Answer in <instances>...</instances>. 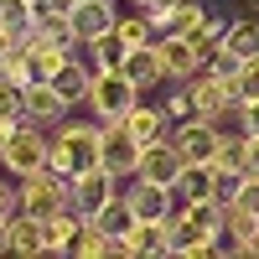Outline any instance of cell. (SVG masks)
I'll list each match as a JSON object with an SVG mask.
<instances>
[{"label":"cell","instance_id":"1","mask_svg":"<svg viewBox=\"0 0 259 259\" xmlns=\"http://www.w3.org/2000/svg\"><path fill=\"white\" fill-rule=\"evenodd\" d=\"M99 145H104V124H83V119H62L52 130V150H47V166L57 177H78V171H94L99 166Z\"/></svg>","mask_w":259,"mask_h":259},{"label":"cell","instance_id":"2","mask_svg":"<svg viewBox=\"0 0 259 259\" xmlns=\"http://www.w3.org/2000/svg\"><path fill=\"white\" fill-rule=\"evenodd\" d=\"M140 104V83L124 68H94V89H89V109L99 114V124H119L130 109Z\"/></svg>","mask_w":259,"mask_h":259},{"label":"cell","instance_id":"3","mask_svg":"<svg viewBox=\"0 0 259 259\" xmlns=\"http://www.w3.org/2000/svg\"><path fill=\"white\" fill-rule=\"evenodd\" d=\"M47 150H52V130H41L31 119L16 124V135L6 140V150H0V166L11 171V177H31V171L47 166Z\"/></svg>","mask_w":259,"mask_h":259},{"label":"cell","instance_id":"4","mask_svg":"<svg viewBox=\"0 0 259 259\" xmlns=\"http://www.w3.org/2000/svg\"><path fill=\"white\" fill-rule=\"evenodd\" d=\"M249 57H259V16H254V11L223 26V41L207 52V68H218V73H239Z\"/></svg>","mask_w":259,"mask_h":259},{"label":"cell","instance_id":"5","mask_svg":"<svg viewBox=\"0 0 259 259\" xmlns=\"http://www.w3.org/2000/svg\"><path fill=\"white\" fill-rule=\"evenodd\" d=\"M16 182H21V212L52 218L57 207H68V202H73V182H68V177H57L52 166L31 171V177H16Z\"/></svg>","mask_w":259,"mask_h":259},{"label":"cell","instance_id":"6","mask_svg":"<svg viewBox=\"0 0 259 259\" xmlns=\"http://www.w3.org/2000/svg\"><path fill=\"white\" fill-rule=\"evenodd\" d=\"M192 89V104H197V114L202 119H228V114H239V89H233V73H218V68H202L197 78L187 83Z\"/></svg>","mask_w":259,"mask_h":259},{"label":"cell","instance_id":"7","mask_svg":"<svg viewBox=\"0 0 259 259\" xmlns=\"http://www.w3.org/2000/svg\"><path fill=\"white\" fill-rule=\"evenodd\" d=\"M156 47H161V62H166V83H192V78L207 68V52L187 31H161Z\"/></svg>","mask_w":259,"mask_h":259},{"label":"cell","instance_id":"8","mask_svg":"<svg viewBox=\"0 0 259 259\" xmlns=\"http://www.w3.org/2000/svg\"><path fill=\"white\" fill-rule=\"evenodd\" d=\"M228 130L218 119H202V114H192V119H177V130H171V140H177V150L187 161H212L218 156V145H223Z\"/></svg>","mask_w":259,"mask_h":259},{"label":"cell","instance_id":"9","mask_svg":"<svg viewBox=\"0 0 259 259\" xmlns=\"http://www.w3.org/2000/svg\"><path fill=\"white\" fill-rule=\"evenodd\" d=\"M140 156H145V145L130 135L124 124H104V145H99V166L109 171V177H135L140 171Z\"/></svg>","mask_w":259,"mask_h":259},{"label":"cell","instance_id":"10","mask_svg":"<svg viewBox=\"0 0 259 259\" xmlns=\"http://www.w3.org/2000/svg\"><path fill=\"white\" fill-rule=\"evenodd\" d=\"M182 171H187V156L177 150V140L161 135V140H150L145 145V156H140V171L135 177L140 182H156V187H177L182 182Z\"/></svg>","mask_w":259,"mask_h":259},{"label":"cell","instance_id":"11","mask_svg":"<svg viewBox=\"0 0 259 259\" xmlns=\"http://www.w3.org/2000/svg\"><path fill=\"white\" fill-rule=\"evenodd\" d=\"M21 104H26V119L41 124V130H57L68 119V109H73V99L62 94L57 83H26V89H21Z\"/></svg>","mask_w":259,"mask_h":259},{"label":"cell","instance_id":"12","mask_svg":"<svg viewBox=\"0 0 259 259\" xmlns=\"http://www.w3.org/2000/svg\"><path fill=\"white\" fill-rule=\"evenodd\" d=\"M68 26H73V41H78V47H89L94 36H104V31L119 26V11H114V0H78L73 16H68Z\"/></svg>","mask_w":259,"mask_h":259},{"label":"cell","instance_id":"13","mask_svg":"<svg viewBox=\"0 0 259 259\" xmlns=\"http://www.w3.org/2000/svg\"><path fill=\"white\" fill-rule=\"evenodd\" d=\"M114 182H119V177H109L104 166L78 171V177H73V207L83 212V218H99V212H104V202H114V197H119V192H114Z\"/></svg>","mask_w":259,"mask_h":259},{"label":"cell","instance_id":"14","mask_svg":"<svg viewBox=\"0 0 259 259\" xmlns=\"http://www.w3.org/2000/svg\"><path fill=\"white\" fill-rule=\"evenodd\" d=\"M68 62H73V41H31V47H26V73H31V83H52Z\"/></svg>","mask_w":259,"mask_h":259},{"label":"cell","instance_id":"15","mask_svg":"<svg viewBox=\"0 0 259 259\" xmlns=\"http://www.w3.org/2000/svg\"><path fill=\"white\" fill-rule=\"evenodd\" d=\"M166 228H171V254H187V259L212 254V239H218V233H212V228H202V223H192L187 212H171V218H166Z\"/></svg>","mask_w":259,"mask_h":259},{"label":"cell","instance_id":"16","mask_svg":"<svg viewBox=\"0 0 259 259\" xmlns=\"http://www.w3.org/2000/svg\"><path fill=\"white\" fill-rule=\"evenodd\" d=\"M119 239H124V254H130V259L171 254V228H166V223H130Z\"/></svg>","mask_w":259,"mask_h":259},{"label":"cell","instance_id":"17","mask_svg":"<svg viewBox=\"0 0 259 259\" xmlns=\"http://www.w3.org/2000/svg\"><path fill=\"white\" fill-rule=\"evenodd\" d=\"M68 254H78V259H104V254H124V239H119V233H109L104 223L83 218V228H78V239H73V249H68Z\"/></svg>","mask_w":259,"mask_h":259},{"label":"cell","instance_id":"18","mask_svg":"<svg viewBox=\"0 0 259 259\" xmlns=\"http://www.w3.org/2000/svg\"><path fill=\"white\" fill-rule=\"evenodd\" d=\"M11 254H21V259L47 254V223H41L36 212H16L11 218Z\"/></svg>","mask_w":259,"mask_h":259},{"label":"cell","instance_id":"19","mask_svg":"<svg viewBox=\"0 0 259 259\" xmlns=\"http://www.w3.org/2000/svg\"><path fill=\"white\" fill-rule=\"evenodd\" d=\"M130 135H135L140 145H150V140H161L166 135V124H171V114H166V104H135L124 119H119Z\"/></svg>","mask_w":259,"mask_h":259},{"label":"cell","instance_id":"20","mask_svg":"<svg viewBox=\"0 0 259 259\" xmlns=\"http://www.w3.org/2000/svg\"><path fill=\"white\" fill-rule=\"evenodd\" d=\"M212 166H218L223 187L239 182L244 171H249V135H244V130H239V135H223V145H218V156H212Z\"/></svg>","mask_w":259,"mask_h":259},{"label":"cell","instance_id":"21","mask_svg":"<svg viewBox=\"0 0 259 259\" xmlns=\"http://www.w3.org/2000/svg\"><path fill=\"white\" fill-rule=\"evenodd\" d=\"M41 223H47V254H68L73 239H78V228H83V212L68 202V207H57L52 218H41Z\"/></svg>","mask_w":259,"mask_h":259},{"label":"cell","instance_id":"22","mask_svg":"<svg viewBox=\"0 0 259 259\" xmlns=\"http://www.w3.org/2000/svg\"><path fill=\"white\" fill-rule=\"evenodd\" d=\"M124 73L140 83V89H150V83H166V62H161V47L150 41V47H130L124 57Z\"/></svg>","mask_w":259,"mask_h":259},{"label":"cell","instance_id":"23","mask_svg":"<svg viewBox=\"0 0 259 259\" xmlns=\"http://www.w3.org/2000/svg\"><path fill=\"white\" fill-rule=\"evenodd\" d=\"M89 57H94V68H124V57H130V41L119 31H104L89 41Z\"/></svg>","mask_w":259,"mask_h":259},{"label":"cell","instance_id":"24","mask_svg":"<svg viewBox=\"0 0 259 259\" xmlns=\"http://www.w3.org/2000/svg\"><path fill=\"white\" fill-rule=\"evenodd\" d=\"M52 83H57V89L68 94L73 104H89V89H94V68H89V62H68V68H62Z\"/></svg>","mask_w":259,"mask_h":259},{"label":"cell","instance_id":"25","mask_svg":"<svg viewBox=\"0 0 259 259\" xmlns=\"http://www.w3.org/2000/svg\"><path fill=\"white\" fill-rule=\"evenodd\" d=\"M0 26L16 31V36H26L36 26V0H0Z\"/></svg>","mask_w":259,"mask_h":259},{"label":"cell","instance_id":"26","mask_svg":"<svg viewBox=\"0 0 259 259\" xmlns=\"http://www.w3.org/2000/svg\"><path fill=\"white\" fill-rule=\"evenodd\" d=\"M114 31L130 41V47H150V41H161V26H156L145 11H140V16H119V26H114Z\"/></svg>","mask_w":259,"mask_h":259},{"label":"cell","instance_id":"27","mask_svg":"<svg viewBox=\"0 0 259 259\" xmlns=\"http://www.w3.org/2000/svg\"><path fill=\"white\" fill-rule=\"evenodd\" d=\"M202 16H207V11H202V0H182V6L166 16V31H197V26H202Z\"/></svg>","mask_w":259,"mask_h":259},{"label":"cell","instance_id":"28","mask_svg":"<svg viewBox=\"0 0 259 259\" xmlns=\"http://www.w3.org/2000/svg\"><path fill=\"white\" fill-rule=\"evenodd\" d=\"M94 223H104V228H109V233H124L130 223H135V212H130V202H124V192H119L114 202H104V212H99Z\"/></svg>","mask_w":259,"mask_h":259},{"label":"cell","instance_id":"29","mask_svg":"<svg viewBox=\"0 0 259 259\" xmlns=\"http://www.w3.org/2000/svg\"><path fill=\"white\" fill-rule=\"evenodd\" d=\"M223 228H233V233H239V244L249 249L254 228H259V212H249V207H233V202H228V212H223Z\"/></svg>","mask_w":259,"mask_h":259},{"label":"cell","instance_id":"30","mask_svg":"<svg viewBox=\"0 0 259 259\" xmlns=\"http://www.w3.org/2000/svg\"><path fill=\"white\" fill-rule=\"evenodd\" d=\"M233 89H239V104H249V99H259V57H249L239 73H233Z\"/></svg>","mask_w":259,"mask_h":259},{"label":"cell","instance_id":"31","mask_svg":"<svg viewBox=\"0 0 259 259\" xmlns=\"http://www.w3.org/2000/svg\"><path fill=\"white\" fill-rule=\"evenodd\" d=\"M223 26H228V21H218V16H202V26H197V31H187V36L197 41L202 52H212V47L223 41Z\"/></svg>","mask_w":259,"mask_h":259},{"label":"cell","instance_id":"32","mask_svg":"<svg viewBox=\"0 0 259 259\" xmlns=\"http://www.w3.org/2000/svg\"><path fill=\"white\" fill-rule=\"evenodd\" d=\"M0 114H6V119H26V104H21V83H6V78H0Z\"/></svg>","mask_w":259,"mask_h":259},{"label":"cell","instance_id":"33","mask_svg":"<svg viewBox=\"0 0 259 259\" xmlns=\"http://www.w3.org/2000/svg\"><path fill=\"white\" fill-rule=\"evenodd\" d=\"M166 114H171V119H192V114H197V104H192V89H187V83L166 94Z\"/></svg>","mask_w":259,"mask_h":259},{"label":"cell","instance_id":"34","mask_svg":"<svg viewBox=\"0 0 259 259\" xmlns=\"http://www.w3.org/2000/svg\"><path fill=\"white\" fill-rule=\"evenodd\" d=\"M21 212V182H0V218Z\"/></svg>","mask_w":259,"mask_h":259},{"label":"cell","instance_id":"35","mask_svg":"<svg viewBox=\"0 0 259 259\" xmlns=\"http://www.w3.org/2000/svg\"><path fill=\"white\" fill-rule=\"evenodd\" d=\"M177 6H182V0H145V6H140V11H145V16H150V21H156V26L166 31V16H171V11H177Z\"/></svg>","mask_w":259,"mask_h":259},{"label":"cell","instance_id":"36","mask_svg":"<svg viewBox=\"0 0 259 259\" xmlns=\"http://www.w3.org/2000/svg\"><path fill=\"white\" fill-rule=\"evenodd\" d=\"M239 130H244V135H259V99L239 104Z\"/></svg>","mask_w":259,"mask_h":259},{"label":"cell","instance_id":"37","mask_svg":"<svg viewBox=\"0 0 259 259\" xmlns=\"http://www.w3.org/2000/svg\"><path fill=\"white\" fill-rule=\"evenodd\" d=\"M16 47H21V36H16V31H6V26H0V57H11Z\"/></svg>","mask_w":259,"mask_h":259},{"label":"cell","instance_id":"38","mask_svg":"<svg viewBox=\"0 0 259 259\" xmlns=\"http://www.w3.org/2000/svg\"><path fill=\"white\" fill-rule=\"evenodd\" d=\"M16 124H21V119H6V114H0V150H6V140L16 135Z\"/></svg>","mask_w":259,"mask_h":259},{"label":"cell","instance_id":"39","mask_svg":"<svg viewBox=\"0 0 259 259\" xmlns=\"http://www.w3.org/2000/svg\"><path fill=\"white\" fill-rule=\"evenodd\" d=\"M249 171L259 177V135H249Z\"/></svg>","mask_w":259,"mask_h":259},{"label":"cell","instance_id":"40","mask_svg":"<svg viewBox=\"0 0 259 259\" xmlns=\"http://www.w3.org/2000/svg\"><path fill=\"white\" fill-rule=\"evenodd\" d=\"M0 254H11V218H0Z\"/></svg>","mask_w":259,"mask_h":259},{"label":"cell","instance_id":"41","mask_svg":"<svg viewBox=\"0 0 259 259\" xmlns=\"http://www.w3.org/2000/svg\"><path fill=\"white\" fill-rule=\"evenodd\" d=\"M244 254H254V259H259V228H254V239H249V249H244Z\"/></svg>","mask_w":259,"mask_h":259},{"label":"cell","instance_id":"42","mask_svg":"<svg viewBox=\"0 0 259 259\" xmlns=\"http://www.w3.org/2000/svg\"><path fill=\"white\" fill-rule=\"evenodd\" d=\"M130 6H145V0H130Z\"/></svg>","mask_w":259,"mask_h":259}]
</instances>
